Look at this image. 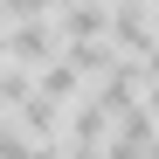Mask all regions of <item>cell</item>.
I'll list each match as a JSON object with an SVG mask.
<instances>
[{"mask_svg": "<svg viewBox=\"0 0 159 159\" xmlns=\"http://www.w3.org/2000/svg\"><path fill=\"white\" fill-rule=\"evenodd\" d=\"M62 48H69V35H62L56 14H48V21H0V62L42 69V62H56Z\"/></svg>", "mask_w": 159, "mask_h": 159, "instance_id": "cell-1", "label": "cell"}, {"mask_svg": "<svg viewBox=\"0 0 159 159\" xmlns=\"http://www.w3.org/2000/svg\"><path fill=\"white\" fill-rule=\"evenodd\" d=\"M111 7H118V0H69L56 21H62L69 42H97V35H111Z\"/></svg>", "mask_w": 159, "mask_h": 159, "instance_id": "cell-3", "label": "cell"}, {"mask_svg": "<svg viewBox=\"0 0 159 159\" xmlns=\"http://www.w3.org/2000/svg\"><path fill=\"white\" fill-rule=\"evenodd\" d=\"M62 7H69V0H0V21H48Z\"/></svg>", "mask_w": 159, "mask_h": 159, "instance_id": "cell-4", "label": "cell"}, {"mask_svg": "<svg viewBox=\"0 0 159 159\" xmlns=\"http://www.w3.org/2000/svg\"><path fill=\"white\" fill-rule=\"evenodd\" d=\"M152 7H159V0H152Z\"/></svg>", "mask_w": 159, "mask_h": 159, "instance_id": "cell-5", "label": "cell"}, {"mask_svg": "<svg viewBox=\"0 0 159 159\" xmlns=\"http://www.w3.org/2000/svg\"><path fill=\"white\" fill-rule=\"evenodd\" d=\"M111 42L125 48V56H145V48L159 42V14H152V0H118V7H111Z\"/></svg>", "mask_w": 159, "mask_h": 159, "instance_id": "cell-2", "label": "cell"}]
</instances>
